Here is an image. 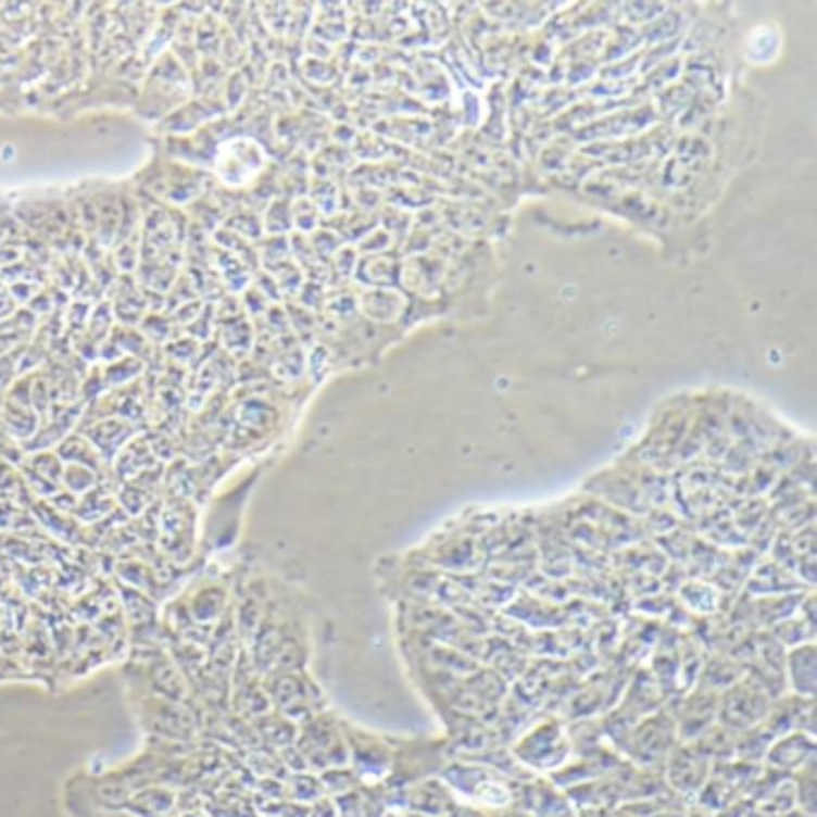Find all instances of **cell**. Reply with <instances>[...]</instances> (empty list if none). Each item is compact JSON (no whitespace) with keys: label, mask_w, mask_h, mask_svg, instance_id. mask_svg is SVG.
<instances>
[{"label":"cell","mask_w":817,"mask_h":817,"mask_svg":"<svg viewBox=\"0 0 817 817\" xmlns=\"http://www.w3.org/2000/svg\"><path fill=\"white\" fill-rule=\"evenodd\" d=\"M226 609V594L221 588H200L190 602V624H212Z\"/></svg>","instance_id":"2"},{"label":"cell","mask_w":817,"mask_h":817,"mask_svg":"<svg viewBox=\"0 0 817 817\" xmlns=\"http://www.w3.org/2000/svg\"><path fill=\"white\" fill-rule=\"evenodd\" d=\"M142 717L151 727V731L163 739H188L197 729L194 715H190L188 709H183L175 700L161 695H151L147 700Z\"/></svg>","instance_id":"1"}]
</instances>
